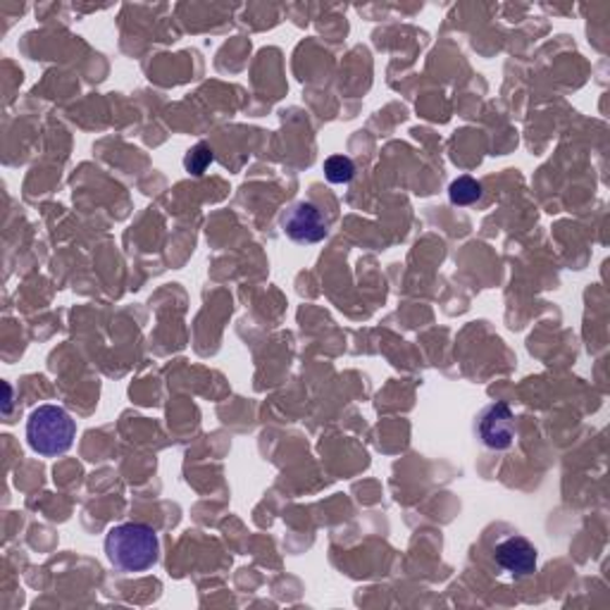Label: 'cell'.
Wrapping results in <instances>:
<instances>
[{
    "mask_svg": "<svg viewBox=\"0 0 610 610\" xmlns=\"http://www.w3.org/2000/svg\"><path fill=\"white\" fill-rule=\"evenodd\" d=\"M106 553L120 573H146L160 561L158 531L144 523L115 525L106 537Z\"/></svg>",
    "mask_w": 610,
    "mask_h": 610,
    "instance_id": "cell-1",
    "label": "cell"
},
{
    "mask_svg": "<svg viewBox=\"0 0 610 610\" xmlns=\"http://www.w3.org/2000/svg\"><path fill=\"white\" fill-rule=\"evenodd\" d=\"M76 424L72 415L60 406H38L32 410L27 420V439L29 446L46 458H58L68 453L74 444Z\"/></svg>",
    "mask_w": 610,
    "mask_h": 610,
    "instance_id": "cell-2",
    "label": "cell"
},
{
    "mask_svg": "<svg viewBox=\"0 0 610 610\" xmlns=\"http://www.w3.org/2000/svg\"><path fill=\"white\" fill-rule=\"evenodd\" d=\"M475 434L491 451H509L515 444V412L509 404L497 400L487 406L475 420Z\"/></svg>",
    "mask_w": 610,
    "mask_h": 610,
    "instance_id": "cell-3",
    "label": "cell"
},
{
    "mask_svg": "<svg viewBox=\"0 0 610 610\" xmlns=\"http://www.w3.org/2000/svg\"><path fill=\"white\" fill-rule=\"evenodd\" d=\"M282 231L294 243L313 246L327 237V219L313 203L296 201L282 215Z\"/></svg>",
    "mask_w": 610,
    "mask_h": 610,
    "instance_id": "cell-4",
    "label": "cell"
},
{
    "mask_svg": "<svg viewBox=\"0 0 610 610\" xmlns=\"http://www.w3.org/2000/svg\"><path fill=\"white\" fill-rule=\"evenodd\" d=\"M494 561L513 577H527L535 573L539 553L529 539H525L523 535H513L499 543L494 551Z\"/></svg>",
    "mask_w": 610,
    "mask_h": 610,
    "instance_id": "cell-5",
    "label": "cell"
},
{
    "mask_svg": "<svg viewBox=\"0 0 610 610\" xmlns=\"http://www.w3.org/2000/svg\"><path fill=\"white\" fill-rule=\"evenodd\" d=\"M448 199L453 205H473L482 199V184L473 177H458L448 187Z\"/></svg>",
    "mask_w": 610,
    "mask_h": 610,
    "instance_id": "cell-6",
    "label": "cell"
},
{
    "mask_svg": "<svg viewBox=\"0 0 610 610\" xmlns=\"http://www.w3.org/2000/svg\"><path fill=\"white\" fill-rule=\"evenodd\" d=\"M324 177L332 184H348L356 177V163L348 155H332V158L324 160Z\"/></svg>",
    "mask_w": 610,
    "mask_h": 610,
    "instance_id": "cell-7",
    "label": "cell"
},
{
    "mask_svg": "<svg viewBox=\"0 0 610 610\" xmlns=\"http://www.w3.org/2000/svg\"><path fill=\"white\" fill-rule=\"evenodd\" d=\"M215 160V153L211 148V144H205V141H199L196 146L189 148V153L184 155V167H187V172L193 175V177H201L205 175L207 167L213 165Z\"/></svg>",
    "mask_w": 610,
    "mask_h": 610,
    "instance_id": "cell-8",
    "label": "cell"
}]
</instances>
